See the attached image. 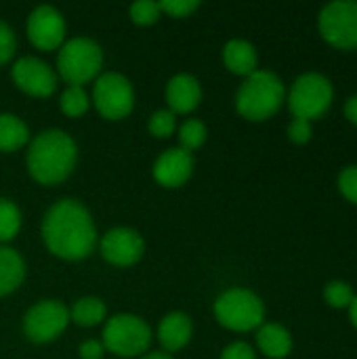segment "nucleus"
<instances>
[{
    "mask_svg": "<svg viewBox=\"0 0 357 359\" xmlns=\"http://www.w3.org/2000/svg\"><path fill=\"white\" fill-rule=\"evenodd\" d=\"M78 355H80V359H103V355H105V347H103L101 341L88 339V341H82V343H80Z\"/></svg>",
    "mask_w": 357,
    "mask_h": 359,
    "instance_id": "nucleus-33",
    "label": "nucleus"
},
{
    "mask_svg": "<svg viewBox=\"0 0 357 359\" xmlns=\"http://www.w3.org/2000/svg\"><path fill=\"white\" fill-rule=\"evenodd\" d=\"M27 172L46 187L59 185L74 172L78 164V145L61 128H46L27 143Z\"/></svg>",
    "mask_w": 357,
    "mask_h": 359,
    "instance_id": "nucleus-2",
    "label": "nucleus"
},
{
    "mask_svg": "<svg viewBox=\"0 0 357 359\" xmlns=\"http://www.w3.org/2000/svg\"><path fill=\"white\" fill-rule=\"evenodd\" d=\"M69 309L57 299H44L32 305L23 316V334L29 343L46 345L57 341L69 326Z\"/></svg>",
    "mask_w": 357,
    "mask_h": 359,
    "instance_id": "nucleus-9",
    "label": "nucleus"
},
{
    "mask_svg": "<svg viewBox=\"0 0 357 359\" xmlns=\"http://www.w3.org/2000/svg\"><path fill=\"white\" fill-rule=\"evenodd\" d=\"M99 252L114 267H133L145 255V240L133 227H114L99 240Z\"/></svg>",
    "mask_w": 357,
    "mask_h": 359,
    "instance_id": "nucleus-13",
    "label": "nucleus"
},
{
    "mask_svg": "<svg viewBox=\"0 0 357 359\" xmlns=\"http://www.w3.org/2000/svg\"><path fill=\"white\" fill-rule=\"evenodd\" d=\"M69 320L80 328H93L107 320V307L99 297H82L72 305Z\"/></svg>",
    "mask_w": 357,
    "mask_h": 359,
    "instance_id": "nucleus-21",
    "label": "nucleus"
},
{
    "mask_svg": "<svg viewBox=\"0 0 357 359\" xmlns=\"http://www.w3.org/2000/svg\"><path fill=\"white\" fill-rule=\"evenodd\" d=\"M25 280V261L11 248L0 244V299L15 292Z\"/></svg>",
    "mask_w": 357,
    "mask_h": 359,
    "instance_id": "nucleus-19",
    "label": "nucleus"
},
{
    "mask_svg": "<svg viewBox=\"0 0 357 359\" xmlns=\"http://www.w3.org/2000/svg\"><path fill=\"white\" fill-rule=\"evenodd\" d=\"M103 48L86 36L69 38L57 50V76L67 86H84L103 74Z\"/></svg>",
    "mask_w": 357,
    "mask_h": 359,
    "instance_id": "nucleus-4",
    "label": "nucleus"
},
{
    "mask_svg": "<svg viewBox=\"0 0 357 359\" xmlns=\"http://www.w3.org/2000/svg\"><path fill=\"white\" fill-rule=\"evenodd\" d=\"M147 130L156 139H168L177 133V116L170 109H158L149 116Z\"/></svg>",
    "mask_w": 357,
    "mask_h": 359,
    "instance_id": "nucleus-26",
    "label": "nucleus"
},
{
    "mask_svg": "<svg viewBox=\"0 0 357 359\" xmlns=\"http://www.w3.org/2000/svg\"><path fill=\"white\" fill-rule=\"evenodd\" d=\"M164 99L175 116H187L202 101V84L191 74H177L166 82Z\"/></svg>",
    "mask_w": 357,
    "mask_h": 359,
    "instance_id": "nucleus-15",
    "label": "nucleus"
},
{
    "mask_svg": "<svg viewBox=\"0 0 357 359\" xmlns=\"http://www.w3.org/2000/svg\"><path fill=\"white\" fill-rule=\"evenodd\" d=\"M215 320L231 332L259 330L265 324V303L248 288H229L215 301Z\"/></svg>",
    "mask_w": 357,
    "mask_h": 359,
    "instance_id": "nucleus-5",
    "label": "nucleus"
},
{
    "mask_svg": "<svg viewBox=\"0 0 357 359\" xmlns=\"http://www.w3.org/2000/svg\"><path fill=\"white\" fill-rule=\"evenodd\" d=\"M27 38L32 42V46H36L38 50H59L61 44L67 40V25H65V17L61 15L59 8L50 6V4H40L36 8H32L29 17H27V25H25Z\"/></svg>",
    "mask_w": 357,
    "mask_h": 359,
    "instance_id": "nucleus-11",
    "label": "nucleus"
},
{
    "mask_svg": "<svg viewBox=\"0 0 357 359\" xmlns=\"http://www.w3.org/2000/svg\"><path fill=\"white\" fill-rule=\"evenodd\" d=\"M21 225L23 215L19 206L8 198H0V244L6 246L11 240H15V236L21 231Z\"/></svg>",
    "mask_w": 357,
    "mask_h": 359,
    "instance_id": "nucleus-22",
    "label": "nucleus"
},
{
    "mask_svg": "<svg viewBox=\"0 0 357 359\" xmlns=\"http://www.w3.org/2000/svg\"><path fill=\"white\" fill-rule=\"evenodd\" d=\"M332 99H335L332 82L318 72H307L299 76L292 82L286 97L292 118L307 120V122L322 118L330 109Z\"/></svg>",
    "mask_w": 357,
    "mask_h": 359,
    "instance_id": "nucleus-7",
    "label": "nucleus"
},
{
    "mask_svg": "<svg viewBox=\"0 0 357 359\" xmlns=\"http://www.w3.org/2000/svg\"><path fill=\"white\" fill-rule=\"evenodd\" d=\"M288 139H290L295 145H305V143H309V141H311V122L292 118V122L288 124Z\"/></svg>",
    "mask_w": 357,
    "mask_h": 359,
    "instance_id": "nucleus-31",
    "label": "nucleus"
},
{
    "mask_svg": "<svg viewBox=\"0 0 357 359\" xmlns=\"http://www.w3.org/2000/svg\"><path fill=\"white\" fill-rule=\"evenodd\" d=\"M59 107L67 118H82L90 109V95L84 86H65L59 97Z\"/></svg>",
    "mask_w": 357,
    "mask_h": 359,
    "instance_id": "nucleus-24",
    "label": "nucleus"
},
{
    "mask_svg": "<svg viewBox=\"0 0 357 359\" xmlns=\"http://www.w3.org/2000/svg\"><path fill=\"white\" fill-rule=\"evenodd\" d=\"M286 101V88L278 74L257 69L240 84L236 93V109L250 122H265L274 118Z\"/></svg>",
    "mask_w": 357,
    "mask_h": 359,
    "instance_id": "nucleus-3",
    "label": "nucleus"
},
{
    "mask_svg": "<svg viewBox=\"0 0 357 359\" xmlns=\"http://www.w3.org/2000/svg\"><path fill=\"white\" fill-rule=\"evenodd\" d=\"M32 141L27 124L8 111L0 114V151L2 154H13L25 147Z\"/></svg>",
    "mask_w": 357,
    "mask_h": 359,
    "instance_id": "nucleus-20",
    "label": "nucleus"
},
{
    "mask_svg": "<svg viewBox=\"0 0 357 359\" xmlns=\"http://www.w3.org/2000/svg\"><path fill=\"white\" fill-rule=\"evenodd\" d=\"M194 168H196L194 154L181 147H170L162 151L158 160L154 162V179L162 187L177 189V187H183L191 179Z\"/></svg>",
    "mask_w": 357,
    "mask_h": 359,
    "instance_id": "nucleus-14",
    "label": "nucleus"
},
{
    "mask_svg": "<svg viewBox=\"0 0 357 359\" xmlns=\"http://www.w3.org/2000/svg\"><path fill=\"white\" fill-rule=\"evenodd\" d=\"M42 242L46 250L63 261H82L99 244L90 210L74 200H57L42 219Z\"/></svg>",
    "mask_w": 357,
    "mask_h": 359,
    "instance_id": "nucleus-1",
    "label": "nucleus"
},
{
    "mask_svg": "<svg viewBox=\"0 0 357 359\" xmlns=\"http://www.w3.org/2000/svg\"><path fill=\"white\" fill-rule=\"evenodd\" d=\"M257 347L269 359H286L292 351V337L282 324H263L257 330Z\"/></svg>",
    "mask_w": 357,
    "mask_h": 359,
    "instance_id": "nucleus-18",
    "label": "nucleus"
},
{
    "mask_svg": "<svg viewBox=\"0 0 357 359\" xmlns=\"http://www.w3.org/2000/svg\"><path fill=\"white\" fill-rule=\"evenodd\" d=\"M208 137V128L202 120L189 118L185 122H181L177 126V139H179V147L194 154L196 149H200L206 143Z\"/></svg>",
    "mask_w": 357,
    "mask_h": 359,
    "instance_id": "nucleus-23",
    "label": "nucleus"
},
{
    "mask_svg": "<svg viewBox=\"0 0 357 359\" xmlns=\"http://www.w3.org/2000/svg\"><path fill=\"white\" fill-rule=\"evenodd\" d=\"M322 38L339 50H357V2L337 0L322 8L318 17Z\"/></svg>",
    "mask_w": 357,
    "mask_h": 359,
    "instance_id": "nucleus-10",
    "label": "nucleus"
},
{
    "mask_svg": "<svg viewBox=\"0 0 357 359\" xmlns=\"http://www.w3.org/2000/svg\"><path fill=\"white\" fill-rule=\"evenodd\" d=\"M160 8H162V15L185 19V17H191L200 8V2L198 0H162Z\"/></svg>",
    "mask_w": 357,
    "mask_h": 359,
    "instance_id": "nucleus-28",
    "label": "nucleus"
},
{
    "mask_svg": "<svg viewBox=\"0 0 357 359\" xmlns=\"http://www.w3.org/2000/svg\"><path fill=\"white\" fill-rule=\"evenodd\" d=\"M154 332L149 324L133 313H118L105 320L101 343L107 353L118 358H141L149 351Z\"/></svg>",
    "mask_w": 357,
    "mask_h": 359,
    "instance_id": "nucleus-6",
    "label": "nucleus"
},
{
    "mask_svg": "<svg viewBox=\"0 0 357 359\" xmlns=\"http://www.w3.org/2000/svg\"><path fill=\"white\" fill-rule=\"evenodd\" d=\"M339 189L343 198L351 204H357V164L347 166L339 175Z\"/></svg>",
    "mask_w": 357,
    "mask_h": 359,
    "instance_id": "nucleus-30",
    "label": "nucleus"
},
{
    "mask_svg": "<svg viewBox=\"0 0 357 359\" xmlns=\"http://www.w3.org/2000/svg\"><path fill=\"white\" fill-rule=\"evenodd\" d=\"M11 78L13 84L36 99H46L57 90L59 76L57 72L42 59L38 57H21L13 63L11 67Z\"/></svg>",
    "mask_w": 357,
    "mask_h": 359,
    "instance_id": "nucleus-12",
    "label": "nucleus"
},
{
    "mask_svg": "<svg viewBox=\"0 0 357 359\" xmlns=\"http://www.w3.org/2000/svg\"><path fill=\"white\" fill-rule=\"evenodd\" d=\"M128 17H130V21H133L135 25H141V27L154 25V23H158V19L162 17L160 2H154V0H137V2L130 4Z\"/></svg>",
    "mask_w": 357,
    "mask_h": 359,
    "instance_id": "nucleus-25",
    "label": "nucleus"
},
{
    "mask_svg": "<svg viewBox=\"0 0 357 359\" xmlns=\"http://www.w3.org/2000/svg\"><path fill=\"white\" fill-rule=\"evenodd\" d=\"M17 50V36L13 27L4 21H0V65H6Z\"/></svg>",
    "mask_w": 357,
    "mask_h": 359,
    "instance_id": "nucleus-29",
    "label": "nucleus"
},
{
    "mask_svg": "<svg viewBox=\"0 0 357 359\" xmlns=\"http://www.w3.org/2000/svg\"><path fill=\"white\" fill-rule=\"evenodd\" d=\"M353 299H356V294H353V290H351V286L347 282L335 280V282H328L324 286V301L332 309H349Z\"/></svg>",
    "mask_w": 357,
    "mask_h": 359,
    "instance_id": "nucleus-27",
    "label": "nucleus"
},
{
    "mask_svg": "<svg viewBox=\"0 0 357 359\" xmlns=\"http://www.w3.org/2000/svg\"><path fill=\"white\" fill-rule=\"evenodd\" d=\"M349 318H351V324L357 328V294L353 299V303L349 305Z\"/></svg>",
    "mask_w": 357,
    "mask_h": 359,
    "instance_id": "nucleus-36",
    "label": "nucleus"
},
{
    "mask_svg": "<svg viewBox=\"0 0 357 359\" xmlns=\"http://www.w3.org/2000/svg\"><path fill=\"white\" fill-rule=\"evenodd\" d=\"M221 359H257L255 349L244 343V341H236L231 345H227L221 353Z\"/></svg>",
    "mask_w": 357,
    "mask_h": 359,
    "instance_id": "nucleus-32",
    "label": "nucleus"
},
{
    "mask_svg": "<svg viewBox=\"0 0 357 359\" xmlns=\"http://www.w3.org/2000/svg\"><path fill=\"white\" fill-rule=\"evenodd\" d=\"M158 341L162 345L164 353H177L185 349L194 337V324L191 318L183 311H170L166 313L158 324Z\"/></svg>",
    "mask_w": 357,
    "mask_h": 359,
    "instance_id": "nucleus-16",
    "label": "nucleus"
},
{
    "mask_svg": "<svg viewBox=\"0 0 357 359\" xmlns=\"http://www.w3.org/2000/svg\"><path fill=\"white\" fill-rule=\"evenodd\" d=\"M90 103L105 120H124L135 109V88L130 80L118 72H103L95 84Z\"/></svg>",
    "mask_w": 357,
    "mask_h": 359,
    "instance_id": "nucleus-8",
    "label": "nucleus"
},
{
    "mask_svg": "<svg viewBox=\"0 0 357 359\" xmlns=\"http://www.w3.org/2000/svg\"><path fill=\"white\" fill-rule=\"evenodd\" d=\"M345 118L357 126V95L347 99V103H345Z\"/></svg>",
    "mask_w": 357,
    "mask_h": 359,
    "instance_id": "nucleus-34",
    "label": "nucleus"
},
{
    "mask_svg": "<svg viewBox=\"0 0 357 359\" xmlns=\"http://www.w3.org/2000/svg\"><path fill=\"white\" fill-rule=\"evenodd\" d=\"M139 359H175L170 353H164V351H147L145 355H141Z\"/></svg>",
    "mask_w": 357,
    "mask_h": 359,
    "instance_id": "nucleus-35",
    "label": "nucleus"
},
{
    "mask_svg": "<svg viewBox=\"0 0 357 359\" xmlns=\"http://www.w3.org/2000/svg\"><path fill=\"white\" fill-rule=\"evenodd\" d=\"M223 63L231 74L248 78L259 69V55L248 40L234 38L223 46Z\"/></svg>",
    "mask_w": 357,
    "mask_h": 359,
    "instance_id": "nucleus-17",
    "label": "nucleus"
}]
</instances>
